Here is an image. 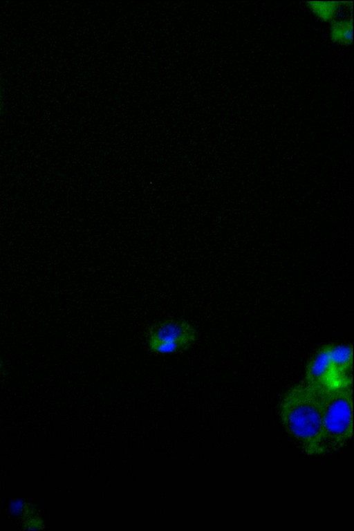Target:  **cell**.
Segmentation results:
<instances>
[{
    "label": "cell",
    "mask_w": 354,
    "mask_h": 531,
    "mask_svg": "<svg viewBox=\"0 0 354 531\" xmlns=\"http://www.w3.org/2000/svg\"><path fill=\"white\" fill-rule=\"evenodd\" d=\"M279 414L286 430L305 453L320 456L326 452L320 393L304 382L295 384L283 396Z\"/></svg>",
    "instance_id": "cell-1"
},
{
    "label": "cell",
    "mask_w": 354,
    "mask_h": 531,
    "mask_svg": "<svg viewBox=\"0 0 354 531\" xmlns=\"http://www.w3.org/2000/svg\"><path fill=\"white\" fill-rule=\"evenodd\" d=\"M326 451L341 447L353 436L352 386L321 393Z\"/></svg>",
    "instance_id": "cell-2"
},
{
    "label": "cell",
    "mask_w": 354,
    "mask_h": 531,
    "mask_svg": "<svg viewBox=\"0 0 354 531\" xmlns=\"http://www.w3.org/2000/svg\"><path fill=\"white\" fill-rule=\"evenodd\" d=\"M196 339V330L188 322L172 319L160 322L152 326L148 333V342L159 341L178 344L184 350L189 348Z\"/></svg>",
    "instance_id": "cell-3"
},
{
    "label": "cell",
    "mask_w": 354,
    "mask_h": 531,
    "mask_svg": "<svg viewBox=\"0 0 354 531\" xmlns=\"http://www.w3.org/2000/svg\"><path fill=\"white\" fill-rule=\"evenodd\" d=\"M304 382L320 393L337 389L330 357V344L322 346L309 362Z\"/></svg>",
    "instance_id": "cell-4"
},
{
    "label": "cell",
    "mask_w": 354,
    "mask_h": 531,
    "mask_svg": "<svg viewBox=\"0 0 354 531\" xmlns=\"http://www.w3.org/2000/svg\"><path fill=\"white\" fill-rule=\"evenodd\" d=\"M331 39L341 44H350L352 41V21H333L330 26Z\"/></svg>",
    "instance_id": "cell-5"
},
{
    "label": "cell",
    "mask_w": 354,
    "mask_h": 531,
    "mask_svg": "<svg viewBox=\"0 0 354 531\" xmlns=\"http://www.w3.org/2000/svg\"><path fill=\"white\" fill-rule=\"evenodd\" d=\"M308 6L316 16L324 21L333 19L338 8L335 2L330 1H310Z\"/></svg>",
    "instance_id": "cell-6"
},
{
    "label": "cell",
    "mask_w": 354,
    "mask_h": 531,
    "mask_svg": "<svg viewBox=\"0 0 354 531\" xmlns=\"http://www.w3.org/2000/svg\"><path fill=\"white\" fill-rule=\"evenodd\" d=\"M24 526L26 529H43V521L37 516H31L25 520Z\"/></svg>",
    "instance_id": "cell-7"
},
{
    "label": "cell",
    "mask_w": 354,
    "mask_h": 531,
    "mask_svg": "<svg viewBox=\"0 0 354 531\" xmlns=\"http://www.w3.org/2000/svg\"><path fill=\"white\" fill-rule=\"evenodd\" d=\"M3 369H4L3 361V359L1 358V357L0 356V376L1 375V374H2L3 371Z\"/></svg>",
    "instance_id": "cell-8"
},
{
    "label": "cell",
    "mask_w": 354,
    "mask_h": 531,
    "mask_svg": "<svg viewBox=\"0 0 354 531\" xmlns=\"http://www.w3.org/2000/svg\"><path fill=\"white\" fill-rule=\"evenodd\" d=\"M0 110H1V92H0Z\"/></svg>",
    "instance_id": "cell-9"
}]
</instances>
